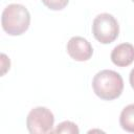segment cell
Segmentation results:
<instances>
[{"label":"cell","instance_id":"6da1fadb","mask_svg":"<svg viewBox=\"0 0 134 134\" xmlns=\"http://www.w3.org/2000/svg\"><path fill=\"white\" fill-rule=\"evenodd\" d=\"M94 93L102 99L112 100L117 98L124 89V81L119 73L114 70H100L92 81Z\"/></svg>","mask_w":134,"mask_h":134},{"label":"cell","instance_id":"7a4b0ae2","mask_svg":"<svg viewBox=\"0 0 134 134\" xmlns=\"http://www.w3.org/2000/svg\"><path fill=\"white\" fill-rule=\"evenodd\" d=\"M29 23L30 14L28 9L22 4H9L2 12V28L6 34L10 36L22 35L28 29Z\"/></svg>","mask_w":134,"mask_h":134},{"label":"cell","instance_id":"3957f363","mask_svg":"<svg viewBox=\"0 0 134 134\" xmlns=\"http://www.w3.org/2000/svg\"><path fill=\"white\" fill-rule=\"evenodd\" d=\"M92 32L98 42L109 44L117 38L119 34V25L112 15L103 13L94 18L92 23Z\"/></svg>","mask_w":134,"mask_h":134},{"label":"cell","instance_id":"277c9868","mask_svg":"<svg viewBox=\"0 0 134 134\" xmlns=\"http://www.w3.org/2000/svg\"><path fill=\"white\" fill-rule=\"evenodd\" d=\"M54 116L52 112L45 107L34 108L26 117L27 130L31 134H45L52 131Z\"/></svg>","mask_w":134,"mask_h":134},{"label":"cell","instance_id":"5b68a950","mask_svg":"<svg viewBox=\"0 0 134 134\" xmlns=\"http://www.w3.org/2000/svg\"><path fill=\"white\" fill-rule=\"evenodd\" d=\"M67 52L75 61H88L93 53L91 44L83 37H72L67 43Z\"/></svg>","mask_w":134,"mask_h":134},{"label":"cell","instance_id":"8992f818","mask_svg":"<svg viewBox=\"0 0 134 134\" xmlns=\"http://www.w3.org/2000/svg\"><path fill=\"white\" fill-rule=\"evenodd\" d=\"M111 61L118 67L129 66L134 61V46L130 43H121L111 52Z\"/></svg>","mask_w":134,"mask_h":134},{"label":"cell","instance_id":"52a82bcc","mask_svg":"<svg viewBox=\"0 0 134 134\" xmlns=\"http://www.w3.org/2000/svg\"><path fill=\"white\" fill-rule=\"evenodd\" d=\"M119 124L127 132L134 133V104L125 107L119 116Z\"/></svg>","mask_w":134,"mask_h":134},{"label":"cell","instance_id":"ba28073f","mask_svg":"<svg viewBox=\"0 0 134 134\" xmlns=\"http://www.w3.org/2000/svg\"><path fill=\"white\" fill-rule=\"evenodd\" d=\"M54 133H67V134H79L80 130L77 128V126L72 122V121H63L61 124L58 125V127L55 128V130L53 131Z\"/></svg>","mask_w":134,"mask_h":134},{"label":"cell","instance_id":"9c48e42d","mask_svg":"<svg viewBox=\"0 0 134 134\" xmlns=\"http://www.w3.org/2000/svg\"><path fill=\"white\" fill-rule=\"evenodd\" d=\"M42 2L52 10H61L68 4L69 0H42Z\"/></svg>","mask_w":134,"mask_h":134},{"label":"cell","instance_id":"30bf717a","mask_svg":"<svg viewBox=\"0 0 134 134\" xmlns=\"http://www.w3.org/2000/svg\"><path fill=\"white\" fill-rule=\"evenodd\" d=\"M129 81H130V84H131V87L134 89V68L131 70L130 72V76H129Z\"/></svg>","mask_w":134,"mask_h":134},{"label":"cell","instance_id":"8fae6325","mask_svg":"<svg viewBox=\"0 0 134 134\" xmlns=\"http://www.w3.org/2000/svg\"><path fill=\"white\" fill-rule=\"evenodd\" d=\"M132 1H133V2H134V0H132Z\"/></svg>","mask_w":134,"mask_h":134}]
</instances>
